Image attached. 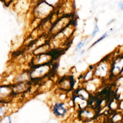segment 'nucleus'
I'll return each instance as SVG.
<instances>
[{
	"mask_svg": "<svg viewBox=\"0 0 123 123\" xmlns=\"http://www.w3.org/2000/svg\"><path fill=\"white\" fill-rule=\"evenodd\" d=\"M52 112L57 117H63L67 112V109L62 103L57 102L52 107Z\"/></svg>",
	"mask_w": 123,
	"mask_h": 123,
	"instance_id": "1",
	"label": "nucleus"
},
{
	"mask_svg": "<svg viewBox=\"0 0 123 123\" xmlns=\"http://www.w3.org/2000/svg\"><path fill=\"white\" fill-rule=\"evenodd\" d=\"M0 123H12L11 117L6 114L0 119Z\"/></svg>",
	"mask_w": 123,
	"mask_h": 123,
	"instance_id": "2",
	"label": "nucleus"
},
{
	"mask_svg": "<svg viewBox=\"0 0 123 123\" xmlns=\"http://www.w3.org/2000/svg\"><path fill=\"white\" fill-rule=\"evenodd\" d=\"M6 115V109L5 106H0V119Z\"/></svg>",
	"mask_w": 123,
	"mask_h": 123,
	"instance_id": "3",
	"label": "nucleus"
},
{
	"mask_svg": "<svg viewBox=\"0 0 123 123\" xmlns=\"http://www.w3.org/2000/svg\"><path fill=\"white\" fill-rule=\"evenodd\" d=\"M85 43V41H83V42H82V41H81V42H80L78 44V45H77V47H76V50L80 49V48L84 45Z\"/></svg>",
	"mask_w": 123,
	"mask_h": 123,
	"instance_id": "4",
	"label": "nucleus"
},
{
	"mask_svg": "<svg viewBox=\"0 0 123 123\" xmlns=\"http://www.w3.org/2000/svg\"><path fill=\"white\" fill-rule=\"evenodd\" d=\"M98 25H96V26L95 27V28H94V30L92 33V36H94L95 35V34L98 32Z\"/></svg>",
	"mask_w": 123,
	"mask_h": 123,
	"instance_id": "5",
	"label": "nucleus"
},
{
	"mask_svg": "<svg viewBox=\"0 0 123 123\" xmlns=\"http://www.w3.org/2000/svg\"><path fill=\"white\" fill-rule=\"evenodd\" d=\"M107 36V33H105V34H104L103 36H102V37H101L96 42V43L94 44H95L96 43H98V42H99V41H100L101 40H102V39H103L104 38H105V37H106Z\"/></svg>",
	"mask_w": 123,
	"mask_h": 123,
	"instance_id": "6",
	"label": "nucleus"
},
{
	"mask_svg": "<svg viewBox=\"0 0 123 123\" xmlns=\"http://www.w3.org/2000/svg\"><path fill=\"white\" fill-rule=\"evenodd\" d=\"M119 5L120 6V8L122 10H123V3H122V2L121 3L119 4Z\"/></svg>",
	"mask_w": 123,
	"mask_h": 123,
	"instance_id": "7",
	"label": "nucleus"
},
{
	"mask_svg": "<svg viewBox=\"0 0 123 123\" xmlns=\"http://www.w3.org/2000/svg\"><path fill=\"white\" fill-rule=\"evenodd\" d=\"M123 123V122H120V123Z\"/></svg>",
	"mask_w": 123,
	"mask_h": 123,
	"instance_id": "8",
	"label": "nucleus"
}]
</instances>
